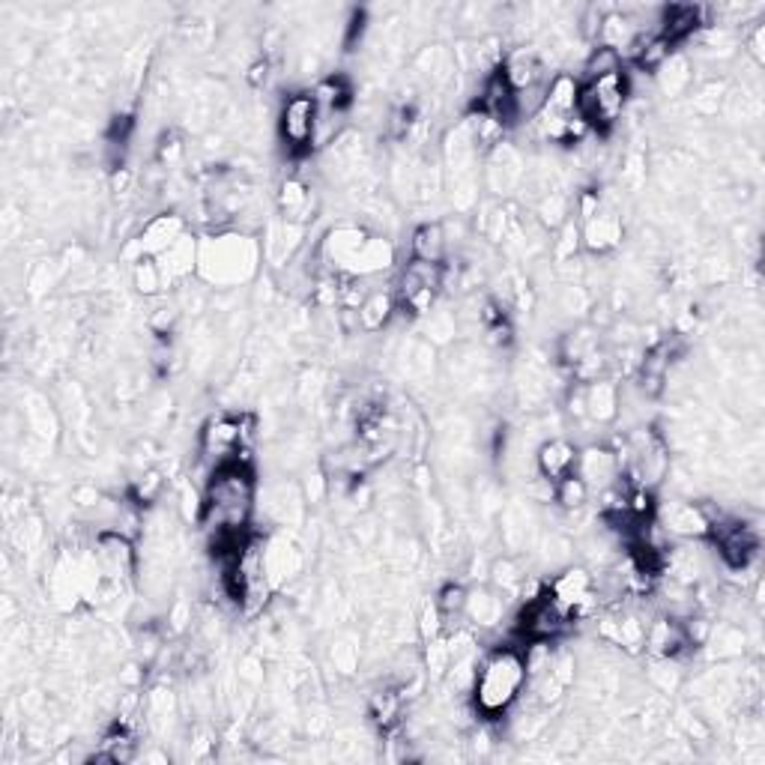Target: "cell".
I'll use <instances>...</instances> for the list:
<instances>
[{"mask_svg":"<svg viewBox=\"0 0 765 765\" xmlns=\"http://www.w3.org/2000/svg\"><path fill=\"white\" fill-rule=\"evenodd\" d=\"M254 493H258V481H254L249 460H233V464L216 467L209 476L204 503H201V524L216 538L219 553H230L240 545L242 533L252 521Z\"/></svg>","mask_w":765,"mask_h":765,"instance_id":"cell-1","label":"cell"},{"mask_svg":"<svg viewBox=\"0 0 765 765\" xmlns=\"http://www.w3.org/2000/svg\"><path fill=\"white\" fill-rule=\"evenodd\" d=\"M254 415H219L204 427L201 434V458L207 460L209 467H225L233 460H246L249 446L254 439Z\"/></svg>","mask_w":765,"mask_h":765,"instance_id":"cell-5","label":"cell"},{"mask_svg":"<svg viewBox=\"0 0 765 765\" xmlns=\"http://www.w3.org/2000/svg\"><path fill=\"white\" fill-rule=\"evenodd\" d=\"M616 69H623V55H619L616 48H610V45H598V48L592 52L590 60H586V78L616 72Z\"/></svg>","mask_w":765,"mask_h":765,"instance_id":"cell-21","label":"cell"},{"mask_svg":"<svg viewBox=\"0 0 765 765\" xmlns=\"http://www.w3.org/2000/svg\"><path fill=\"white\" fill-rule=\"evenodd\" d=\"M437 613L443 616V619H452V616H460V613L470 607V598H467V590L464 586H458V583H452V586H446V590L439 592L437 598Z\"/></svg>","mask_w":765,"mask_h":765,"instance_id":"cell-22","label":"cell"},{"mask_svg":"<svg viewBox=\"0 0 765 765\" xmlns=\"http://www.w3.org/2000/svg\"><path fill=\"white\" fill-rule=\"evenodd\" d=\"M135 747H138L135 735H132L126 727H117L114 733L105 735L102 751H99V760H109V763H129L132 756H135Z\"/></svg>","mask_w":765,"mask_h":765,"instance_id":"cell-19","label":"cell"},{"mask_svg":"<svg viewBox=\"0 0 765 765\" xmlns=\"http://www.w3.org/2000/svg\"><path fill=\"white\" fill-rule=\"evenodd\" d=\"M547 590H550V595L571 613V619H574L578 613L586 610V607H592V604H595V595H598L595 580L583 569H569L566 574H559Z\"/></svg>","mask_w":765,"mask_h":765,"instance_id":"cell-11","label":"cell"},{"mask_svg":"<svg viewBox=\"0 0 765 765\" xmlns=\"http://www.w3.org/2000/svg\"><path fill=\"white\" fill-rule=\"evenodd\" d=\"M580 81L571 76H557L545 90V102L538 109V129L550 141H580L586 135V123L578 109Z\"/></svg>","mask_w":765,"mask_h":765,"instance_id":"cell-4","label":"cell"},{"mask_svg":"<svg viewBox=\"0 0 765 765\" xmlns=\"http://www.w3.org/2000/svg\"><path fill=\"white\" fill-rule=\"evenodd\" d=\"M580 452L569 439H547L545 446L538 448V472L545 476L550 484H557L559 479H566L571 472H578Z\"/></svg>","mask_w":765,"mask_h":765,"instance_id":"cell-13","label":"cell"},{"mask_svg":"<svg viewBox=\"0 0 765 765\" xmlns=\"http://www.w3.org/2000/svg\"><path fill=\"white\" fill-rule=\"evenodd\" d=\"M706 536L715 538L718 553L730 569L742 571L754 562L756 550H760V536L751 524L735 521V517H721V521H709V533Z\"/></svg>","mask_w":765,"mask_h":765,"instance_id":"cell-10","label":"cell"},{"mask_svg":"<svg viewBox=\"0 0 765 765\" xmlns=\"http://www.w3.org/2000/svg\"><path fill=\"white\" fill-rule=\"evenodd\" d=\"M398 711H401V703H398V697H395V694H382V697H377V700H374V721L382 723V727L395 723Z\"/></svg>","mask_w":765,"mask_h":765,"instance_id":"cell-23","label":"cell"},{"mask_svg":"<svg viewBox=\"0 0 765 765\" xmlns=\"http://www.w3.org/2000/svg\"><path fill=\"white\" fill-rule=\"evenodd\" d=\"M590 484L580 479L578 472H571V476H566V479H559L553 484V496H557V503L562 509H583L586 500H590Z\"/></svg>","mask_w":765,"mask_h":765,"instance_id":"cell-20","label":"cell"},{"mask_svg":"<svg viewBox=\"0 0 765 765\" xmlns=\"http://www.w3.org/2000/svg\"><path fill=\"white\" fill-rule=\"evenodd\" d=\"M446 230L437 221H427L422 228L413 230V240H410V252H413V261L422 263H443L446 261Z\"/></svg>","mask_w":765,"mask_h":765,"instance_id":"cell-14","label":"cell"},{"mask_svg":"<svg viewBox=\"0 0 765 765\" xmlns=\"http://www.w3.org/2000/svg\"><path fill=\"white\" fill-rule=\"evenodd\" d=\"M628 96H631V81H628L625 69L586 78L578 93V109L586 129L610 132L616 123L623 121Z\"/></svg>","mask_w":765,"mask_h":765,"instance_id":"cell-3","label":"cell"},{"mask_svg":"<svg viewBox=\"0 0 765 765\" xmlns=\"http://www.w3.org/2000/svg\"><path fill=\"white\" fill-rule=\"evenodd\" d=\"M500 72L509 81V88L514 93H526V90H538L545 88V64L541 57L533 52V48H517L512 55L505 57Z\"/></svg>","mask_w":765,"mask_h":765,"instance_id":"cell-12","label":"cell"},{"mask_svg":"<svg viewBox=\"0 0 765 765\" xmlns=\"http://www.w3.org/2000/svg\"><path fill=\"white\" fill-rule=\"evenodd\" d=\"M392 311H395V296L377 290V294L365 296V299L359 302V323L365 329H380L382 323L389 320Z\"/></svg>","mask_w":765,"mask_h":765,"instance_id":"cell-17","label":"cell"},{"mask_svg":"<svg viewBox=\"0 0 765 765\" xmlns=\"http://www.w3.org/2000/svg\"><path fill=\"white\" fill-rule=\"evenodd\" d=\"M700 15H703L700 7H667V10L661 12L658 33H661L664 39H670V43L676 45L678 39H685L688 33L697 31Z\"/></svg>","mask_w":765,"mask_h":765,"instance_id":"cell-15","label":"cell"},{"mask_svg":"<svg viewBox=\"0 0 765 765\" xmlns=\"http://www.w3.org/2000/svg\"><path fill=\"white\" fill-rule=\"evenodd\" d=\"M529 682V658L517 646H496L472 673V703L488 721L503 718Z\"/></svg>","mask_w":765,"mask_h":765,"instance_id":"cell-2","label":"cell"},{"mask_svg":"<svg viewBox=\"0 0 765 765\" xmlns=\"http://www.w3.org/2000/svg\"><path fill=\"white\" fill-rule=\"evenodd\" d=\"M327 261L335 270H347V273H374L389 263V249L386 242L365 237L362 230H335L327 240Z\"/></svg>","mask_w":765,"mask_h":765,"instance_id":"cell-6","label":"cell"},{"mask_svg":"<svg viewBox=\"0 0 765 765\" xmlns=\"http://www.w3.org/2000/svg\"><path fill=\"white\" fill-rule=\"evenodd\" d=\"M667 529H673L678 536H706L709 517H703L700 509H694V505H676L667 514Z\"/></svg>","mask_w":765,"mask_h":765,"instance_id":"cell-16","label":"cell"},{"mask_svg":"<svg viewBox=\"0 0 765 765\" xmlns=\"http://www.w3.org/2000/svg\"><path fill=\"white\" fill-rule=\"evenodd\" d=\"M619 240V221L613 216H598V213H586V242L592 249H610Z\"/></svg>","mask_w":765,"mask_h":765,"instance_id":"cell-18","label":"cell"},{"mask_svg":"<svg viewBox=\"0 0 765 765\" xmlns=\"http://www.w3.org/2000/svg\"><path fill=\"white\" fill-rule=\"evenodd\" d=\"M574 623L571 613L550 595V590H541L536 598H526V607L521 613V635L533 646H547L569 631Z\"/></svg>","mask_w":765,"mask_h":765,"instance_id":"cell-9","label":"cell"},{"mask_svg":"<svg viewBox=\"0 0 765 765\" xmlns=\"http://www.w3.org/2000/svg\"><path fill=\"white\" fill-rule=\"evenodd\" d=\"M318 102L308 90L290 93L278 111V135L290 153H306L318 144Z\"/></svg>","mask_w":765,"mask_h":765,"instance_id":"cell-7","label":"cell"},{"mask_svg":"<svg viewBox=\"0 0 765 765\" xmlns=\"http://www.w3.org/2000/svg\"><path fill=\"white\" fill-rule=\"evenodd\" d=\"M443 278H446L443 263H422L410 258V263L401 270V278H398L395 302L410 315H425L437 299Z\"/></svg>","mask_w":765,"mask_h":765,"instance_id":"cell-8","label":"cell"}]
</instances>
